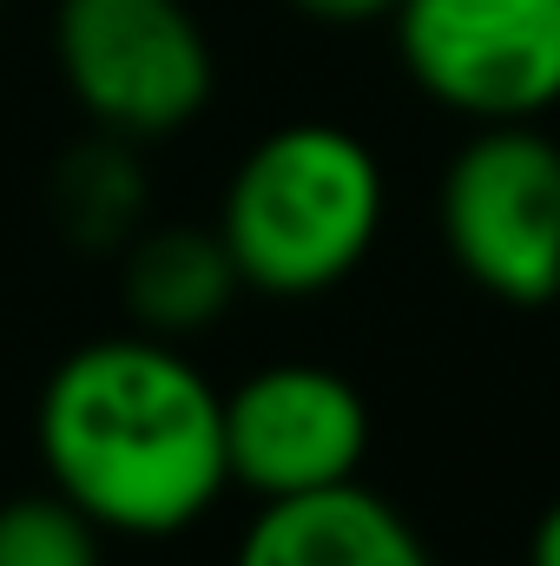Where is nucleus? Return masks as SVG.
<instances>
[{"mask_svg": "<svg viewBox=\"0 0 560 566\" xmlns=\"http://www.w3.org/2000/svg\"><path fill=\"white\" fill-rule=\"evenodd\" d=\"M46 481L106 534H185L225 488V389L165 336H100L73 349L33 409Z\"/></svg>", "mask_w": 560, "mask_h": 566, "instance_id": "obj_1", "label": "nucleus"}, {"mask_svg": "<svg viewBox=\"0 0 560 566\" xmlns=\"http://www.w3.org/2000/svg\"><path fill=\"white\" fill-rule=\"evenodd\" d=\"M383 158L330 119H297L245 151L231 171L218 231L245 290L283 303L323 296L383 238Z\"/></svg>", "mask_w": 560, "mask_h": 566, "instance_id": "obj_2", "label": "nucleus"}, {"mask_svg": "<svg viewBox=\"0 0 560 566\" xmlns=\"http://www.w3.org/2000/svg\"><path fill=\"white\" fill-rule=\"evenodd\" d=\"M53 60L80 113L113 139L185 133L218 86L211 40L185 0H60Z\"/></svg>", "mask_w": 560, "mask_h": 566, "instance_id": "obj_3", "label": "nucleus"}, {"mask_svg": "<svg viewBox=\"0 0 560 566\" xmlns=\"http://www.w3.org/2000/svg\"><path fill=\"white\" fill-rule=\"evenodd\" d=\"M442 244L455 271L501 303L560 296V145L521 126H481L442 171Z\"/></svg>", "mask_w": 560, "mask_h": 566, "instance_id": "obj_4", "label": "nucleus"}, {"mask_svg": "<svg viewBox=\"0 0 560 566\" xmlns=\"http://www.w3.org/2000/svg\"><path fill=\"white\" fill-rule=\"evenodd\" d=\"M396 53L422 93L475 126L560 106V0H396Z\"/></svg>", "mask_w": 560, "mask_h": 566, "instance_id": "obj_5", "label": "nucleus"}, {"mask_svg": "<svg viewBox=\"0 0 560 566\" xmlns=\"http://www.w3.org/2000/svg\"><path fill=\"white\" fill-rule=\"evenodd\" d=\"M370 454V402L323 363H271L225 389V468L258 501L356 481Z\"/></svg>", "mask_w": 560, "mask_h": 566, "instance_id": "obj_6", "label": "nucleus"}, {"mask_svg": "<svg viewBox=\"0 0 560 566\" xmlns=\"http://www.w3.org/2000/svg\"><path fill=\"white\" fill-rule=\"evenodd\" d=\"M231 566H435L422 534L363 481L258 501Z\"/></svg>", "mask_w": 560, "mask_h": 566, "instance_id": "obj_7", "label": "nucleus"}, {"mask_svg": "<svg viewBox=\"0 0 560 566\" xmlns=\"http://www.w3.org/2000/svg\"><path fill=\"white\" fill-rule=\"evenodd\" d=\"M245 290L225 231L205 224H152L126 251V310L145 336H191L231 310Z\"/></svg>", "mask_w": 560, "mask_h": 566, "instance_id": "obj_8", "label": "nucleus"}, {"mask_svg": "<svg viewBox=\"0 0 560 566\" xmlns=\"http://www.w3.org/2000/svg\"><path fill=\"white\" fill-rule=\"evenodd\" d=\"M133 139H93L66 151V165L53 171V211L66 218V231L80 244H120L139 224V165H133Z\"/></svg>", "mask_w": 560, "mask_h": 566, "instance_id": "obj_9", "label": "nucleus"}, {"mask_svg": "<svg viewBox=\"0 0 560 566\" xmlns=\"http://www.w3.org/2000/svg\"><path fill=\"white\" fill-rule=\"evenodd\" d=\"M106 527L60 488L0 507V566H100Z\"/></svg>", "mask_w": 560, "mask_h": 566, "instance_id": "obj_10", "label": "nucleus"}, {"mask_svg": "<svg viewBox=\"0 0 560 566\" xmlns=\"http://www.w3.org/2000/svg\"><path fill=\"white\" fill-rule=\"evenodd\" d=\"M303 20H317V27H363V20H390L396 13V0H290Z\"/></svg>", "mask_w": 560, "mask_h": 566, "instance_id": "obj_11", "label": "nucleus"}, {"mask_svg": "<svg viewBox=\"0 0 560 566\" xmlns=\"http://www.w3.org/2000/svg\"><path fill=\"white\" fill-rule=\"evenodd\" d=\"M528 566H560V501L535 521V541H528Z\"/></svg>", "mask_w": 560, "mask_h": 566, "instance_id": "obj_12", "label": "nucleus"}]
</instances>
